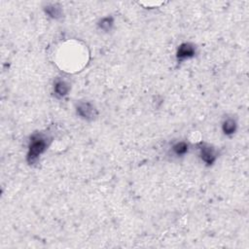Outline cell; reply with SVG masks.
Masks as SVG:
<instances>
[{
	"mask_svg": "<svg viewBox=\"0 0 249 249\" xmlns=\"http://www.w3.org/2000/svg\"><path fill=\"white\" fill-rule=\"evenodd\" d=\"M189 150H190V145L186 141L175 142L171 147L172 154L175 157H184L189 153Z\"/></svg>",
	"mask_w": 249,
	"mask_h": 249,
	"instance_id": "9c48e42d",
	"label": "cell"
},
{
	"mask_svg": "<svg viewBox=\"0 0 249 249\" xmlns=\"http://www.w3.org/2000/svg\"><path fill=\"white\" fill-rule=\"evenodd\" d=\"M52 141H53V137L44 131H37L32 133L29 137L28 146H27V154H26L27 163L29 165L37 164L42 155L50 147Z\"/></svg>",
	"mask_w": 249,
	"mask_h": 249,
	"instance_id": "6da1fadb",
	"label": "cell"
},
{
	"mask_svg": "<svg viewBox=\"0 0 249 249\" xmlns=\"http://www.w3.org/2000/svg\"><path fill=\"white\" fill-rule=\"evenodd\" d=\"M221 129L224 135L231 136L237 130V121L233 117H227L221 124Z\"/></svg>",
	"mask_w": 249,
	"mask_h": 249,
	"instance_id": "52a82bcc",
	"label": "cell"
},
{
	"mask_svg": "<svg viewBox=\"0 0 249 249\" xmlns=\"http://www.w3.org/2000/svg\"><path fill=\"white\" fill-rule=\"evenodd\" d=\"M197 150H198V157L200 160L206 166H211L216 162L218 159V152L215 149V147H213L208 143L201 142L198 144Z\"/></svg>",
	"mask_w": 249,
	"mask_h": 249,
	"instance_id": "3957f363",
	"label": "cell"
},
{
	"mask_svg": "<svg viewBox=\"0 0 249 249\" xmlns=\"http://www.w3.org/2000/svg\"><path fill=\"white\" fill-rule=\"evenodd\" d=\"M196 54V46L191 42L180 44L176 50V60L178 63L184 62L195 57Z\"/></svg>",
	"mask_w": 249,
	"mask_h": 249,
	"instance_id": "277c9868",
	"label": "cell"
},
{
	"mask_svg": "<svg viewBox=\"0 0 249 249\" xmlns=\"http://www.w3.org/2000/svg\"><path fill=\"white\" fill-rule=\"evenodd\" d=\"M76 115L87 122L95 121L98 117V110L93 102L89 100H79L75 104Z\"/></svg>",
	"mask_w": 249,
	"mask_h": 249,
	"instance_id": "7a4b0ae2",
	"label": "cell"
},
{
	"mask_svg": "<svg viewBox=\"0 0 249 249\" xmlns=\"http://www.w3.org/2000/svg\"><path fill=\"white\" fill-rule=\"evenodd\" d=\"M71 90V85L68 81L62 78H56L53 81V92L54 96L58 99H62L66 97Z\"/></svg>",
	"mask_w": 249,
	"mask_h": 249,
	"instance_id": "5b68a950",
	"label": "cell"
},
{
	"mask_svg": "<svg viewBox=\"0 0 249 249\" xmlns=\"http://www.w3.org/2000/svg\"><path fill=\"white\" fill-rule=\"evenodd\" d=\"M114 24H115V18L113 16L102 17L101 18H99V20L96 23L97 28L105 33L110 32L113 29Z\"/></svg>",
	"mask_w": 249,
	"mask_h": 249,
	"instance_id": "ba28073f",
	"label": "cell"
},
{
	"mask_svg": "<svg viewBox=\"0 0 249 249\" xmlns=\"http://www.w3.org/2000/svg\"><path fill=\"white\" fill-rule=\"evenodd\" d=\"M43 11L47 15V17L53 19H59L63 17V9L59 3H45V5L43 6Z\"/></svg>",
	"mask_w": 249,
	"mask_h": 249,
	"instance_id": "8992f818",
	"label": "cell"
}]
</instances>
